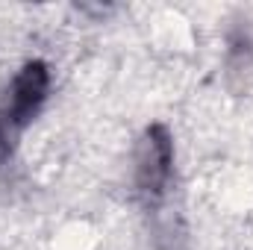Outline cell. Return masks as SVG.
<instances>
[{"instance_id": "2", "label": "cell", "mask_w": 253, "mask_h": 250, "mask_svg": "<svg viewBox=\"0 0 253 250\" xmlns=\"http://www.w3.org/2000/svg\"><path fill=\"white\" fill-rule=\"evenodd\" d=\"M50 88V74L42 62L24 65V71L12 80V91H9V106H6V121L15 126H24L33 121V115L42 109L44 97Z\"/></svg>"}, {"instance_id": "1", "label": "cell", "mask_w": 253, "mask_h": 250, "mask_svg": "<svg viewBox=\"0 0 253 250\" xmlns=\"http://www.w3.org/2000/svg\"><path fill=\"white\" fill-rule=\"evenodd\" d=\"M171 165H174V150L168 132L162 126L147 129V135L135 150V186L144 194H162L171 177Z\"/></svg>"}, {"instance_id": "3", "label": "cell", "mask_w": 253, "mask_h": 250, "mask_svg": "<svg viewBox=\"0 0 253 250\" xmlns=\"http://www.w3.org/2000/svg\"><path fill=\"white\" fill-rule=\"evenodd\" d=\"M6 156H9V132H6V121L0 118V165L6 162Z\"/></svg>"}]
</instances>
